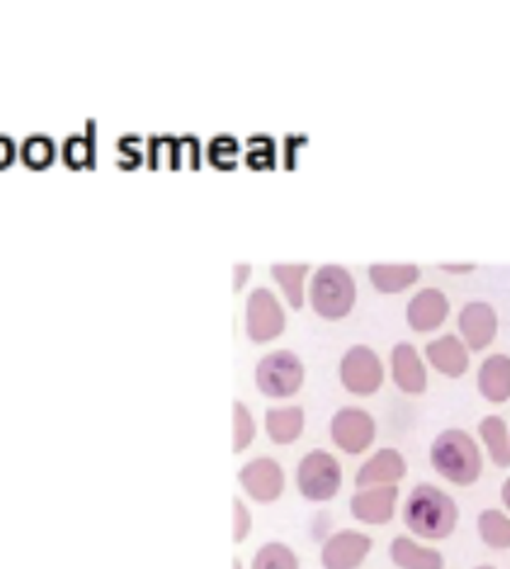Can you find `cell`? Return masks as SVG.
<instances>
[{
	"instance_id": "1",
	"label": "cell",
	"mask_w": 510,
	"mask_h": 569,
	"mask_svg": "<svg viewBox=\"0 0 510 569\" xmlns=\"http://www.w3.org/2000/svg\"><path fill=\"white\" fill-rule=\"evenodd\" d=\"M401 521L416 538L444 540L460 523V507L444 489L421 482L409 491L407 501H403Z\"/></svg>"
},
{
	"instance_id": "2",
	"label": "cell",
	"mask_w": 510,
	"mask_h": 569,
	"mask_svg": "<svg viewBox=\"0 0 510 569\" xmlns=\"http://www.w3.org/2000/svg\"><path fill=\"white\" fill-rule=\"evenodd\" d=\"M430 465L433 470L457 487L474 485L483 472L481 448L462 429H444L430 443Z\"/></svg>"
},
{
	"instance_id": "3",
	"label": "cell",
	"mask_w": 510,
	"mask_h": 569,
	"mask_svg": "<svg viewBox=\"0 0 510 569\" xmlns=\"http://www.w3.org/2000/svg\"><path fill=\"white\" fill-rule=\"evenodd\" d=\"M356 278L346 266L323 263L311 278L309 300L313 312L323 319L348 317L352 305H356Z\"/></svg>"
},
{
	"instance_id": "4",
	"label": "cell",
	"mask_w": 510,
	"mask_h": 569,
	"mask_svg": "<svg viewBox=\"0 0 510 569\" xmlns=\"http://www.w3.org/2000/svg\"><path fill=\"white\" fill-rule=\"evenodd\" d=\"M343 485V468L329 450H309L297 465V489L309 501H331Z\"/></svg>"
},
{
	"instance_id": "5",
	"label": "cell",
	"mask_w": 510,
	"mask_h": 569,
	"mask_svg": "<svg viewBox=\"0 0 510 569\" xmlns=\"http://www.w3.org/2000/svg\"><path fill=\"white\" fill-rule=\"evenodd\" d=\"M256 385L266 397H292L304 385V363L297 353L287 351H272L258 360L256 366Z\"/></svg>"
},
{
	"instance_id": "6",
	"label": "cell",
	"mask_w": 510,
	"mask_h": 569,
	"mask_svg": "<svg viewBox=\"0 0 510 569\" xmlns=\"http://www.w3.org/2000/svg\"><path fill=\"white\" fill-rule=\"evenodd\" d=\"M340 382L350 395L370 397L384 382V366L370 346H352L340 358Z\"/></svg>"
},
{
	"instance_id": "7",
	"label": "cell",
	"mask_w": 510,
	"mask_h": 569,
	"mask_svg": "<svg viewBox=\"0 0 510 569\" xmlns=\"http://www.w3.org/2000/svg\"><path fill=\"white\" fill-rule=\"evenodd\" d=\"M284 331V309L268 288H256L246 300V333L256 343L278 339Z\"/></svg>"
},
{
	"instance_id": "8",
	"label": "cell",
	"mask_w": 510,
	"mask_h": 569,
	"mask_svg": "<svg viewBox=\"0 0 510 569\" xmlns=\"http://www.w3.org/2000/svg\"><path fill=\"white\" fill-rule=\"evenodd\" d=\"M331 438L348 456H360L377 438V423L372 413L360 407L338 409L331 419Z\"/></svg>"
},
{
	"instance_id": "9",
	"label": "cell",
	"mask_w": 510,
	"mask_h": 569,
	"mask_svg": "<svg viewBox=\"0 0 510 569\" xmlns=\"http://www.w3.org/2000/svg\"><path fill=\"white\" fill-rule=\"evenodd\" d=\"M239 482L246 495L256 499L258 503H272L278 501L284 491V470L282 465L272 458H253L241 468Z\"/></svg>"
},
{
	"instance_id": "10",
	"label": "cell",
	"mask_w": 510,
	"mask_h": 569,
	"mask_svg": "<svg viewBox=\"0 0 510 569\" xmlns=\"http://www.w3.org/2000/svg\"><path fill=\"white\" fill-rule=\"evenodd\" d=\"M372 552V538L362 530H338L321 548L323 569H360Z\"/></svg>"
},
{
	"instance_id": "11",
	"label": "cell",
	"mask_w": 510,
	"mask_h": 569,
	"mask_svg": "<svg viewBox=\"0 0 510 569\" xmlns=\"http://www.w3.org/2000/svg\"><path fill=\"white\" fill-rule=\"evenodd\" d=\"M397 501H399V487H368L358 489L356 495L350 497V513L352 519L368 526H387L397 513Z\"/></svg>"
},
{
	"instance_id": "12",
	"label": "cell",
	"mask_w": 510,
	"mask_h": 569,
	"mask_svg": "<svg viewBox=\"0 0 510 569\" xmlns=\"http://www.w3.org/2000/svg\"><path fill=\"white\" fill-rule=\"evenodd\" d=\"M457 327L469 351H483L499 333V315L489 302H467L457 317Z\"/></svg>"
},
{
	"instance_id": "13",
	"label": "cell",
	"mask_w": 510,
	"mask_h": 569,
	"mask_svg": "<svg viewBox=\"0 0 510 569\" xmlns=\"http://www.w3.org/2000/svg\"><path fill=\"white\" fill-rule=\"evenodd\" d=\"M407 472H409L407 458H403L397 448H379L360 465V470L356 475V485L358 489L399 485L403 477H407Z\"/></svg>"
},
{
	"instance_id": "14",
	"label": "cell",
	"mask_w": 510,
	"mask_h": 569,
	"mask_svg": "<svg viewBox=\"0 0 510 569\" xmlns=\"http://www.w3.org/2000/svg\"><path fill=\"white\" fill-rule=\"evenodd\" d=\"M391 378L407 395H423L428 387V370L421 353L409 341H399L391 348Z\"/></svg>"
},
{
	"instance_id": "15",
	"label": "cell",
	"mask_w": 510,
	"mask_h": 569,
	"mask_svg": "<svg viewBox=\"0 0 510 569\" xmlns=\"http://www.w3.org/2000/svg\"><path fill=\"white\" fill-rule=\"evenodd\" d=\"M450 315L448 295L438 288L418 290L407 305V321L413 331H433Z\"/></svg>"
},
{
	"instance_id": "16",
	"label": "cell",
	"mask_w": 510,
	"mask_h": 569,
	"mask_svg": "<svg viewBox=\"0 0 510 569\" xmlns=\"http://www.w3.org/2000/svg\"><path fill=\"white\" fill-rule=\"evenodd\" d=\"M426 358L444 378H462L469 370V348L460 336L442 333L426 343Z\"/></svg>"
},
{
	"instance_id": "17",
	"label": "cell",
	"mask_w": 510,
	"mask_h": 569,
	"mask_svg": "<svg viewBox=\"0 0 510 569\" xmlns=\"http://www.w3.org/2000/svg\"><path fill=\"white\" fill-rule=\"evenodd\" d=\"M477 387L481 397L491 405H503L510 399V358L506 353H493L483 358L477 375Z\"/></svg>"
},
{
	"instance_id": "18",
	"label": "cell",
	"mask_w": 510,
	"mask_h": 569,
	"mask_svg": "<svg viewBox=\"0 0 510 569\" xmlns=\"http://www.w3.org/2000/svg\"><path fill=\"white\" fill-rule=\"evenodd\" d=\"M389 558L399 569H444L442 552L421 546L411 536H397L389 542Z\"/></svg>"
},
{
	"instance_id": "19",
	"label": "cell",
	"mask_w": 510,
	"mask_h": 569,
	"mask_svg": "<svg viewBox=\"0 0 510 569\" xmlns=\"http://www.w3.org/2000/svg\"><path fill=\"white\" fill-rule=\"evenodd\" d=\"M266 431L272 443L290 446L304 433V409L292 407H272L266 411Z\"/></svg>"
},
{
	"instance_id": "20",
	"label": "cell",
	"mask_w": 510,
	"mask_h": 569,
	"mask_svg": "<svg viewBox=\"0 0 510 569\" xmlns=\"http://www.w3.org/2000/svg\"><path fill=\"white\" fill-rule=\"evenodd\" d=\"M370 282L382 295H397L409 290L421 278V268L416 263H372L368 268Z\"/></svg>"
},
{
	"instance_id": "21",
	"label": "cell",
	"mask_w": 510,
	"mask_h": 569,
	"mask_svg": "<svg viewBox=\"0 0 510 569\" xmlns=\"http://www.w3.org/2000/svg\"><path fill=\"white\" fill-rule=\"evenodd\" d=\"M479 436L496 468H510L508 423L501 417H496V413H489V417L479 421Z\"/></svg>"
},
{
	"instance_id": "22",
	"label": "cell",
	"mask_w": 510,
	"mask_h": 569,
	"mask_svg": "<svg viewBox=\"0 0 510 569\" xmlns=\"http://www.w3.org/2000/svg\"><path fill=\"white\" fill-rule=\"evenodd\" d=\"M479 538L491 550H510V516L499 509H483L477 519Z\"/></svg>"
},
{
	"instance_id": "23",
	"label": "cell",
	"mask_w": 510,
	"mask_h": 569,
	"mask_svg": "<svg viewBox=\"0 0 510 569\" xmlns=\"http://www.w3.org/2000/svg\"><path fill=\"white\" fill-rule=\"evenodd\" d=\"M272 278L280 282V288L294 309L304 305V278L309 273V263H272Z\"/></svg>"
},
{
	"instance_id": "24",
	"label": "cell",
	"mask_w": 510,
	"mask_h": 569,
	"mask_svg": "<svg viewBox=\"0 0 510 569\" xmlns=\"http://www.w3.org/2000/svg\"><path fill=\"white\" fill-rule=\"evenodd\" d=\"M251 569H299V558L284 542H266L253 555Z\"/></svg>"
},
{
	"instance_id": "25",
	"label": "cell",
	"mask_w": 510,
	"mask_h": 569,
	"mask_svg": "<svg viewBox=\"0 0 510 569\" xmlns=\"http://www.w3.org/2000/svg\"><path fill=\"white\" fill-rule=\"evenodd\" d=\"M20 157L24 159V163L34 166V168L49 166L51 161H54V157H57L54 139L47 137V134H30L28 139L22 141Z\"/></svg>"
},
{
	"instance_id": "26",
	"label": "cell",
	"mask_w": 510,
	"mask_h": 569,
	"mask_svg": "<svg viewBox=\"0 0 510 569\" xmlns=\"http://www.w3.org/2000/svg\"><path fill=\"white\" fill-rule=\"evenodd\" d=\"M256 438V419L243 402H233V452H243Z\"/></svg>"
},
{
	"instance_id": "27",
	"label": "cell",
	"mask_w": 510,
	"mask_h": 569,
	"mask_svg": "<svg viewBox=\"0 0 510 569\" xmlns=\"http://www.w3.org/2000/svg\"><path fill=\"white\" fill-rule=\"evenodd\" d=\"M63 157H67L69 166H86L93 161V144L83 134H73L63 144Z\"/></svg>"
},
{
	"instance_id": "28",
	"label": "cell",
	"mask_w": 510,
	"mask_h": 569,
	"mask_svg": "<svg viewBox=\"0 0 510 569\" xmlns=\"http://www.w3.org/2000/svg\"><path fill=\"white\" fill-rule=\"evenodd\" d=\"M251 511H248V507L239 497H233V542H243L248 533H251Z\"/></svg>"
},
{
	"instance_id": "29",
	"label": "cell",
	"mask_w": 510,
	"mask_h": 569,
	"mask_svg": "<svg viewBox=\"0 0 510 569\" xmlns=\"http://www.w3.org/2000/svg\"><path fill=\"white\" fill-rule=\"evenodd\" d=\"M12 159H16V141L8 134H0V168L12 163Z\"/></svg>"
},
{
	"instance_id": "30",
	"label": "cell",
	"mask_w": 510,
	"mask_h": 569,
	"mask_svg": "<svg viewBox=\"0 0 510 569\" xmlns=\"http://www.w3.org/2000/svg\"><path fill=\"white\" fill-rule=\"evenodd\" d=\"M440 268L444 273H452V276H464V273H472L477 268L474 263H440Z\"/></svg>"
},
{
	"instance_id": "31",
	"label": "cell",
	"mask_w": 510,
	"mask_h": 569,
	"mask_svg": "<svg viewBox=\"0 0 510 569\" xmlns=\"http://www.w3.org/2000/svg\"><path fill=\"white\" fill-rule=\"evenodd\" d=\"M248 276H251V266L237 263V268H233V290H241V284Z\"/></svg>"
},
{
	"instance_id": "32",
	"label": "cell",
	"mask_w": 510,
	"mask_h": 569,
	"mask_svg": "<svg viewBox=\"0 0 510 569\" xmlns=\"http://www.w3.org/2000/svg\"><path fill=\"white\" fill-rule=\"evenodd\" d=\"M501 501H503V507L510 511V477H508V480H506L503 487H501Z\"/></svg>"
},
{
	"instance_id": "33",
	"label": "cell",
	"mask_w": 510,
	"mask_h": 569,
	"mask_svg": "<svg viewBox=\"0 0 510 569\" xmlns=\"http://www.w3.org/2000/svg\"><path fill=\"white\" fill-rule=\"evenodd\" d=\"M474 569H496V567H491V565H481V567H474Z\"/></svg>"
},
{
	"instance_id": "34",
	"label": "cell",
	"mask_w": 510,
	"mask_h": 569,
	"mask_svg": "<svg viewBox=\"0 0 510 569\" xmlns=\"http://www.w3.org/2000/svg\"><path fill=\"white\" fill-rule=\"evenodd\" d=\"M233 567H237V569H241V562H239V560H233Z\"/></svg>"
},
{
	"instance_id": "35",
	"label": "cell",
	"mask_w": 510,
	"mask_h": 569,
	"mask_svg": "<svg viewBox=\"0 0 510 569\" xmlns=\"http://www.w3.org/2000/svg\"><path fill=\"white\" fill-rule=\"evenodd\" d=\"M508 436H510V429H508Z\"/></svg>"
}]
</instances>
